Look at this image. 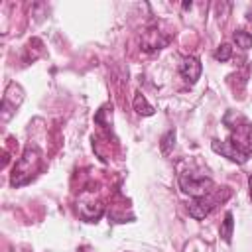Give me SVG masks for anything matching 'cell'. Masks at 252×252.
Masks as SVG:
<instances>
[{"label": "cell", "mask_w": 252, "mask_h": 252, "mask_svg": "<svg viewBox=\"0 0 252 252\" xmlns=\"http://www.w3.org/2000/svg\"><path fill=\"white\" fill-rule=\"evenodd\" d=\"M173 142H175V132H173V130H167V132L161 136V144H159L161 154H169V150H171Z\"/></svg>", "instance_id": "cell-12"}, {"label": "cell", "mask_w": 252, "mask_h": 252, "mask_svg": "<svg viewBox=\"0 0 252 252\" xmlns=\"http://www.w3.org/2000/svg\"><path fill=\"white\" fill-rule=\"evenodd\" d=\"M179 187L191 195L193 199L195 197H205L211 193L213 189V179L211 177H205V175H197L193 171H185L181 177H179Z\"/></svg>", "instance_id": "cell-2"}, {"label": "cell", "mask_w": 252, "mask_h": 252, "mask_svg": "<svg viewBox=\"0 0 252 252\" xmlns=\"http://www.w3.org/2000/svg\"><path fill=\"white\" fill-rule=\"evenodd\" d=\"M246 18H248V22H252V6L246 10Z\"/></svg>", "instance_id": "cell-13"}, {"label": "cell", "mask_w": 252, "mask_h": 252, "mask_svg": "<svg viewBox=\"0 0 252 252\" xmlns=\"http://www.w3.org/2000/svg\"><path fill=\"white\" fill-rule=\"evenodd\" d=\"M232 228H234L232 213H226V215H224V220H222V224H220V236H222V240H224V242H230Z\"/></svg>", "instance_id": "cell-9"}, {"label": "cell", "mask_w": 252, "mask_h": 252, "mask_svg": "<svg viewBox=\"0 0 252 252\" xmlns=\"http://www.w3.org/2000/svg\"><path fill=\"white\" fill-rule=\"evenodd\" d=\"M165 43H167V39H161V37H159V32H156V30H148V32L144 33L142 47H144L146 51H156V49L163 47Z\"/></svg>", "instance_id": "cell-7"}, {"label": "cell", "mask_w": 252, "mask_h": 252, "mask_svg": "<svg viewBox=\"0 0 252 252\" xmlns=\"http://www.w3.org/2000/svg\"><path fill=\"white\" fill-rule=\"evenodd\" d=\"M232 57V47L228 43H220L217 49H215V59L217 61H228Z\"/></svg>", "instance_id": "cell-11"}, {"label": "cell", "mask_w": 252, "mask_h": 252, "mask_svg": "<svg viewBox=\"0 0 252 252\" xmlns=\"http://www.w3.org/2000/svg\"><path fill=\"white\" fill-rule=\"evenodd\" d=\"M248 185H250V199H252V175H250V179H248Z\"/></svg>", "instance_id": "cell-14"}, {"label": "cell", "mask_w": 252, "mask_h": 252, "mask_svg": "<svg viewBox=\"0 0 252 252\" xmlns=\"http://www.w3.org/2000/svg\"><path fill=\"white\" fill-rule=\"evenodd\" d=\"M24 100V91L20 85L16 83H10L6 93H4V98H2V120L8 122L12 118V114L16 112V108L22 104Z\"/></svg>", "instance_id": "cell-3"}, {"label": "cell", "mask_w": 252, "mask_h": 252, "mask_svg": "<svg viewBox=\"0 0 252 252\" xmlns=\"http://www.w3.org/2000/svg\"><path fill=\"white\" fill-rule=\"evenodd\" d=\"M213 209H215V199L209 197V195H205V197H195V199L189 203V215H191L193 219H197V220L205 219Z\"/></svg>", "instance_id": "cell-5"}, {"label": "cell", "mask_w": 252, "mask_h": 252, "mask_svg": "<svg viewBox=\"0 0 252 252\" xmlns=\"http://www.w3.org/2000/svg\"><path fill=\"white\" fill-rule=\"evenodd\" d=\"M39 158H41V154H39V150L35 146H28L26 148V152L16 161L14 171H12V185L14 187H20V185H24V183H28L32 179V175L39 167Z\"/></svg>", "instance_id": "cell-1"}, {"label": "cell", "mask_w": 252, "mask_h": 252, "mask_svg": "<svg viewBox=\"0 0 252 252\" xmlns=\"http://www.w3.org/2000/svg\"><path fill=\"white\" fill-rule=\"evenodd\" d=\"M213 150L217 152V154H220V156H224V158H228V159H232V161H236V163H244L246 159H248V152L246 150H242L236 142H232V140H228V142H219V140H213Z\"/></svg>", "instance_id": "cell-4"}, {"label": "cell", "mask_w": 252, "mask_h": 252, "mask_svg": "<svg viewBox=\"0 0 252 252\" xmlns=\"http://www.w3.org/2000/svg\"><path fill=\"white\" fill-rule=\"evenodd\" d=\"M134 110L138 112V114H142V116H152L156 110H154V106L146 100V96L142 94V93H136V96H134Z\"/></svg>", "instance_id": "cell-8"}, {"label": "cell", "mask_w": 252, "mask_h": 252, "mask_svg": "<svg viewBox=\"0 0 252 252\" xmlns=\"http://www.w3.org/2000/svg\"><path fill=\"white\" fill-rule=\"evenodd\" d=\"M234 41L242 49H250L252 47V35L248 32H244V30H236L234 32Z\"/></svg>", "instance_id": "cell-10"}, {"label": "cell", "mask_w": 252, "mask_h": 252, "mask_svg": "<svg viewBox=\"0 0 252 252\" xmlns=\"http://www.w3.org/2000/svg\"><path fill=\"white\" fill-rule=\"evenodd\" d=\"M201 71H203V67H201V61L197 59V57H185L181 63H179V73H181V77L187 81V83H197V79L201 77Z\"/></svg>", "instance_id": "cell-6"}]
</instances>
